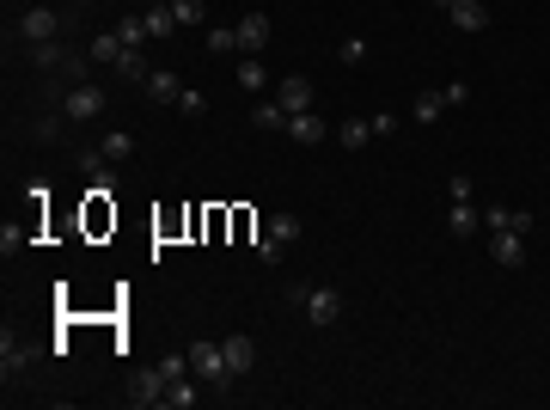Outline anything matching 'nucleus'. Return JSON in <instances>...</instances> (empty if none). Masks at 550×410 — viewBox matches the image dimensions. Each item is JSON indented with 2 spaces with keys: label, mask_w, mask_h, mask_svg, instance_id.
Wrapping results in <instances>:
<instances>
[{
  "label": "nucleus",
  "mask_w": 550,
  "mask_h": 410,
  "mask_svg": "<svg viewBox=\"0 0 550 410\" xmlns=\"http://www.w3.org/2000/svg\"><path fill=\"white\" fill-rule=\"evenodd\" d=\"M287 300L306 312V325H318V331H330L337 319H343V294H337L330 282H318V288H294Z\"/></svg>",
  "instance_id": "nucleus-1"
},
{
  "label": "nucleus",
  "mask_w": 550,
  "mask_h": 410,
  "mask_svg": "<svg viewBox=\"0 0 550 410\" xmlns=\"http://www.w3.org/2000/svg\"><path fill=\"white\" fill-rule=\"evenodd\" d=\"M300 233H306V221L294 215V208H282V215H269V226L257 233V258H264V264H282V251L294 246Z\"/></svg>",
  "instance_id": "nucleus-2"
},
{
  "label": "nucleus",
  "mask_w": 550,
  "mask_h": 410,
  "mask_svg": "<svg viewBox=\"0 0 550 410\" xmlns=\"http://www.w3.org/2000/svg\"><path fill=\"white\" fill-rule=\"evenodd\" d=\"M190 373L208 392H233V368H226V343H196L190 349Z\"/></svg>",
  "instance_id": "nucleus-3"
},
{
  "label": "nucleus",
  "mask_w": 550,
  "mask_h": 410,
  "mask_svg": "<svg viewBox=\"0 0 550 410\" xmlns=\"http://www.w3.org/2000/svg\"><path fill=\"white\" fill-rule=\"evenodd\" d=\"M99 110H104V86H92V80L67 86V99H61V117H67V123H92Z\"/></svg>",
  "instance_id": "nucleus-4"
},
{
  "label": "nucleus",
  "mask_w": 550,
  "mask_h": 410,
  "mask_svg": "<svg viewBox=\"0 0 550 410\" xmlns=\"http://www.w3.org/2000/svg\"><path fill=\"white\" fill-rule=\"evenodd\" d=\"M31 362H37V349L25 343V337H13V331H6V337H0V380L13 386V380H19Z\"/></svg>",
  "instance_id": "nucleus-5"
},
{
  "label": "nucleus",
  "mask_w": 550,
  "mask_h": 410,
  "mask_svg": "<svg viewBox=\"0 0 550 410\" xmlns=\"http://www.w3.org/2000/svg\"><path fill=\"white\" fill-rule=\"evenodd\" d=\"M19 37L31 43V49H37V43H56V37H61V13H49V6H31V13L19 19Z\"/></svg>",
  "instance_id": "nucleus-6"
},
{
  "label": "nucleus",
  "mask_w": 550,
  "mask_h": 410,
  "mask_svg": "<svg viewBox=\"0 0 550 410\" xmlns=\"http://www.w3.org/2000/svg\"><path fill=\"white\" fill-rule=\"evenodd\" d=\"M434 6H441L459 31H471V37H477V31H489V6H483V0H434Z\"/></svg>",
  "instance_id": "nucleus-7"
},
{
  "label": "nucleus",
  "mask_w": 550,
  "mask_h": 410,
  "mask_svg": "<svg viewBox=\"0 0 550 410\" xmlns=\"http://www.w3.org/2000/svg\"><path fill=\"white\" fill-rule=\"evenodd\" d=\"M275 104H282L287 117H300V110H312V80H306V74H287V80L275 86Z\"/></svg>",
  "instance_id": "nucleus-8"
},
{
  "label": "nucleus",
  "mask_w": 550,
  "mask_h": 410,
  "mask_svg": "<svg viewBox=\"0 0 550 410\" xmlns=\"http://www.w3.org/2000/svg\"><path fill=\"white\" fill-rule=\"evenodd\" d=\"M489 258L502 269H520L526 264V233H489Z\"/></svg>",
  "instance_id": "nucleus-9"
},
{
  "label": "nucleus",
  "mask_w": 550,
  "mask_h": 410,
  "mask_svg": "<svg viewBox=\"0 0 550 410\" xmlns=\"http://www.w3.org/2000/svg\"><path fill=\"white\" fill-rule=\"evenodd\" d=\"M226 343V368H233V380H244V373L257 368V343L244 337V331H233V337H221Z\"/></svg>",
  "instance_id": "nucleus-10"
},
{
  "label": "nucleus",
  "mask_w": 550,
  "mask_h": 410,
  "mask_svg": "<svg viewBox=\"0 0 550 410\" xmlns=\"http://www.w3.org/2000/svg\"><path fill=\"white\" fill-rule=\"evenodd\" d=\"M287 142L318 147V142H330V123L325 117H312V110H300V117H287Z\"/></svg>",
  "instance_id": "nucleus-11"
},
{
  "label": "nucleus",
  "mask_w": 550,
  "mask_h": 410,
  "mask_svg": "<svg viewBox=\"0 0 550 410\" xmlns=\"http://www.w3.org/2000/svg\"><path fill=\"white\" fill-rule=\"evenodd\" d=\"M129 405H135V410H153V405H165V373H160V368L135 373V392H129Z\"/></svg>",
  "instance_id": "nucleus-12"
},
{
  "label": "nucleus",
  "mask_w": 550,
  "mask_h": 410,
  "mask_svg": "<svg viewBox=\"0 0 550 410\" xmlns=\"http://www.w3.org/2000/svg\"><path fill=\"white\" fill-rule=\"evenodd\" d=\"M86 56H92L99 68H117L122 56H129V43H122V37H117V25H110V31H99V37L86 43Z\"/></svg>",
  "instance_id": "nucleus-13"
},
{
  "label": "nucleus",
  "mask_w": 550,
  "mask_h": 410,
  "mask_svg": "<svg viewBox=\"0 0 550 410\" xmlns=\"http://www.w3.org/2000/svg\"><path fill=\"white\" fill-rule=\"evenodd\" d=\"M483 226L489 233H532V215L526 208H502L495 203V208H483Z\"/></svg>",
  "instance_id": "nucleus-14"
},
{
  "label": "nucleus",
  "mask_w": 550,
  "mask_h": 410,
  "mask_svg": "<svg viewBox=\"0 0 550 410\" xmlns=\"http://www.w3.org/2000/svg\"><path fill=\"white\" fill-rule=\"evenodd\" d=\"M447 233H452V239H477V233H483V215H477V203H452V208H447Z\"/></svg>",
  "instance_id": "nucleus-15"
},
{
  "label": "nucleus",
  "mask_w": 550,
  "mask_h": 410,
  "mask_svg": "<svg viewBox=\"0 0 550 410\" xmlns=\"http://www.w3.org/2000/svg\"><path fill=\"white\" fill-rule=\"evenodd\" d=\"M178 92H183V80L171 74V68H153V74H147V99H160V104H178Z\"/></svg>",
  "instance_id": "nucleus-16"
},
{
  "label": "nucleus",
  "mask_w": 550,
  "mask_h": 410,
  "mask_svg": "<svg viewBox=\"0 0 550 410\" xmlns=\"http://www.w3.org/2000/svg\"><path fill=\"white\" fill-rule=\"evenodd\" d=\"M233 31H239V49H264V43H269V19H264V13H244Z\"/></svg>",
  "instance_id": "nucleus-17"
},
{
  "label": "nucleus",
  "mask_w": 550,
  "mask_h": 410,
  "mask_svg": "<svg viewBox=\"0 0 550 410\" xmlns=\"http://www.w3.org/2000/svg\"><path fill=\"white\" fill-rule=\"evenodd\" d=\"M141 19H147V37H153V43H165V37H171V31H183V25H178V13H171V6H147Z\"/></svg>",
  "instance_id": "nucleus-18"
},
{
  "label": "nucleus",
  "mask_w": 550,
  "mask_h": 410,
  "mask_svg": "<svg viewBox=\"0 0 550 410\" xmlns=\"http://www.w3.org/2000/svg\"><path fill=\"white\" fill-rule=\"evenodd\" d=\"M441 110H447V92H441V86H434V92H416V104H410V117H416V123H434V117H441Z\"/></svg>",
  "instance_id": "nucleus-19"
},
{
  "label": "nucleus",
  "mask_w": 550,
  "mask_h": 410,
  "mask_svg": "<svg viewBox=\"0 0 550 410\" xmlns=\"http://www.w3.org/2000/svg\"><path fill=\"white\" fill-rule=\"evenodd\" d=\"M196 398H202V386H196V380H190V373H183V380H171V386H165V410H190V405H196Z\"/></svg>",
  "instance_id": "nucleus-20"
},
{
  "label": "nucleus",
  "mask_w": 550,
  "mask_h": 410,
  "mask_svg": "<svg viewBox=\"0 0 550 410\" xmlns=\"http://www.w3.org/2000/svg\"><path fill=\"white\" fill-rule=\"evenodd\" d=\"M147 74H153V68H147L141 49H129V56L117 62V80H122V86H147Z\"/></svg>",
  "instance_id": "nucleus-21"
},
{
  "label": "nucleus",
  "mask_w": 550,
  "mask_h": 410,
  "mask_svg": "<svg viewBox=\"0 0 550 410\" xmlns=\"http://www.w3.org/2000/svg\"><path fill=\"white\" fill-rule=\"evenodd\" d=\"M251 123H257V129H282V135H287V110L275 99H264V104H251Z\"/></svg>",
  "instance_id": "nucleus-22"
},
{
  "label": "nucleus",
  "mask_w": 550,
  "mask_h": 410,
  "mask_svg": "<svg viewBox=\"0 0 550 410\" xmlns=\"http://www.w3.org/2000/svg\"><path fill=\"white\" fill-rule=\"evenodd\" d=\"M239 86H244V92H269V68L257 62V56H244V62H239Z\"/></svg>",
  "instance_id": "nucleus-23"
},
{
  "label": "nucleus",
  "mask_w": 550,
  "mask_h": 410,
  "mask_svg": "<svg viewBox=\"0 0 550 410\" xmlns=\"http://www.w3.org/2000/svg\"><path fill=\"white\" fill-rule=\"evenodd\" d=\"M337 142H343V147H367V142H373V117H348V123L337 129Z\"/></svg>",
  "instance_id": "nucleus-24"
},
{
  "label": "nucleus",
  "mask_w": 550,
  "mask_h": 410,
  "mask_svg": "<svg viewBox=\"0 0 550 410\" xmlns=\"http://www.w3.org/2000/svg\"><path fill=\"white\" fill-rule=\"evenodd\" d=\"M99 153L104 160H129V153H135V135H129V129H110V135L99 142Z\"/></svg>",
  "instance_id": "nucleus-25"
},
{
  "label": "nucleus",
  "mask_w": 550,
  "mask_h": 410,
  "mask_svg": "<svg viewBox=\"0 0 550 410\" xmlns=\"http://www.w3.org/2000/svg\"><path fill=\"white\" fill-rule=\"evenodd\" d=\"M117 37L129 43V49H141V43H147V19H141V13H122V19H117Z\"/></svg>",
  "instance_id": "nucleus-26"
},
{
  "label": "nucleus",
  "mask_w": 550,
  "mask_h": 410,
  "mask_svg": "<svg viewBox=\"0 0 550 410\" xmlns=\"http://www.w3.org/2000/svg\"><path fill=\"white\" fill-rule=\"evenodd\" d=\"M171 13H178V25H183V31H190V25H202L208 0H171Z\"/></svg>",
  "instance_id": "nucleus-27"
},
{
  "label": "nucleus",
  "mask_w": 550,
  "mask_h": 410,
  "mask_svg": "<svg viewBox=\"0 0 550 410\" xmlns=\"http://www.w3.org/2000/svg\"><path fill=\"white\" fill-rule=\"evenodd\" d=\"M337 62H343V68H361L367 62V43L361 37H343V43H337Z\"/></svg>",
  "instance_id": "nucleus-28"
},
{
  "label": "nucleus",
  "mask_w": 550,
  "mask_h": 410,
  "mask_svg": "<svg viewBox=\"0 0 550 410\" xmlns=\"http://www.w3.org/2000/svg\"><path fill=\"white\" fill-rule=\"evenodd\" d=\"M226 49H239V31H233V25L208 31V56H226Z\"/></svg>",
  "instance_id": "nucleus-29"
},
{
  "label": "nucleus",
  "mask_w": 550,
  "mask_h": 410,
  "mask_svg": "<svg viewBox=\"0 0 550 410\" xmlns=\"http://www.w3.org/2000/svg\"><path fill=\"white\" fill-rule=\"evenodd\" d=\"M178 110H183V117H202V110H208V92L183 86V92H178Z\"/></svg>",
  "instance_id": "nucleus-30"
},
{
  "label": "nucleus",
  "mask_w": 550,
  "mask_h": 410,
  "mask_svg": "<svg viewBox=\"0 0 550 410\" xmlns=\"http://www.w3.org/2000/svg\"><path fill=\"white\" fill-rule=\"evenodd\" d=\"M447 196H452V203H477V184H471L465 172H452V184H447Z\"/></svg>",
  "instance_id": "nucleus-31"
},
{
  "label": "nucleus",
  "mask_w": 550,
  "mask_h": 410,
  "mask_svg": "<svg viewBox=\"0 0 550 410\" xmlns=\"http://www.w3.org/2000/svg\"><path fill=\"white\" fill-rule=\"evenodd\" d=\"M447 92V110H459V104H471V86L465 80H452V86H441Z\"/></svg>",
  "instance_id": "nucleus-32"
},
{
  "label": "nucleus",
  "mask_w": 550,
  "mask_h": 410,
  "mask_svg": "<svg viewBox=\"0 0 550 410\" xmlns=\"http://www.w3.org/2000/svg\"><path fill=\"white\" fill-rule=\"evenodd\" d=\"M19 239H25V233H19V226H13V221L0 226V251H6V258H13V251H19Z\"/></svg>",
  "instance_id": "nucleus-33"
},
{
  "label": "nucleus",
  "mask_w": 550,
  "mask_h": 410,
  "mask_svg": "<svg viewBox=\"0 0 550 410\" xmlns=\"http://www.w3.org/2000/svg\"><path fill=\"white\" fill-rule=\"evenodd\" d=\"M153 6H171V0H153Z\"/></svg>",
  "instance_id": "nucleus-34"
}]
</instances>
